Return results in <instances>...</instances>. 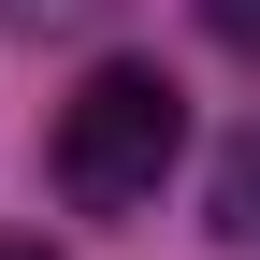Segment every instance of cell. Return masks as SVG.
Here are the masks:
<instances>
[{
  "instance_id": "5b68a950",
  "label": "cell",
  "mask_w": 260,
  "mask_h": 260,
  "mask_svg": "<svg viewBox=\"0 0 260 260\" xmlns=\"http://www.w3.org/2000/svg\"><path fill=\"white\" fill-rule=\"evenodd\" d=\"M0 260H58V246H44V232H15V246H0Z\"/></svg>"
},
{
  "instance_id": "6da1fadb",
  "label": "cell",
  "mask_w": 260,
  "mask_h": 260,
  "mask_svg": "<svg viewBox=\"0 0 260 260\" xmlns=\"http://www.w3.org/2000/svg\"><path fill=\"white\" fill-rule=\"evenodd\" d=\"M174 159H188V87L159 73V58H87V87L44 130L58 203H73V217H145Z\"/></svg>"
},
{
  "instance_id": "7a4b0ae2",
  "label": "cell",
  "mask_w": 260,
  "mask_h": 260,
  "mask_svg": "<svg viewBox=\"0 0 260 260\" xmlns=\"http://www.w3.org/2000/svg\"><path fill=\"white\" fill-rule=\"evenodd\" d=\"M203 232L232 246V260H260V116L217 145V174H203Z\"/></svg>"
},
{
  "instance_id": "277c9868",
  "label": "cell",
  "mask_w": 260,
  "mask_h": 260,
  "mask_svg": "<svg viewBox=\"0 0 260 260\" xmlns=\"http://www.w3.org/2000/svg\"><path fill=\"white\" fill-rule=\"evenodd\" d=\"M203 44H232L246 73H260V0H203Z\"/></svg>"
},
{
  "instance_id": "3957f363",
  "label": "cell",
  "mask_w": 260,
  "mask_h": 260,
  "mask_svg": "<svg viewBox=\"0 0 260 260\" xmlns=\"http://www.w3.org/2000/svg\"><path fill=\"white\" fill-rule=\"evenodd\" d=\"M116 0H0V29H29V44H87Z\"/></svg>"
}]
</instances>
